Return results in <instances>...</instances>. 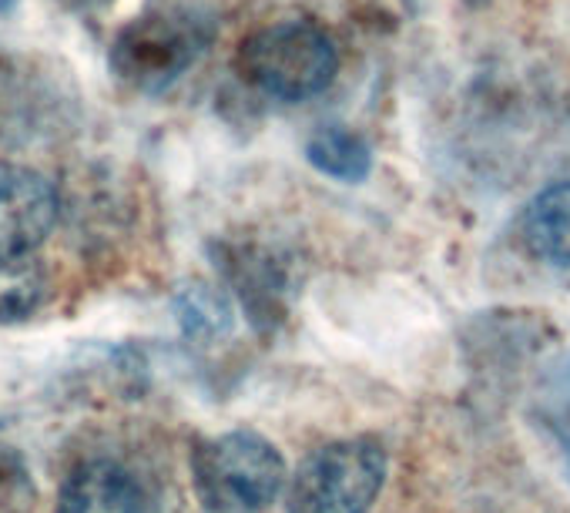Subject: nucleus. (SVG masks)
Returning <instances> with one entry per match:
<instances>
[{"instance_id": "f257e3e1", "label": "nucleus", "mask_w": 570, "mask_h": 513, "mask_svg": "<svg viewBox=\"0 0 570 513\" xmlns=\"http://www.w3.org/2000/svg\"><path fill=\"white\" fill-rule=\"evenodd\" d=\"M289 480L282 453L255 430L208 436L191 450V483L208 513H262Z\"/></svg>"}, {"instance_id": "f03ea898", "label": "nucleus", "mask_w": 570, "mask_h": 513, "mask_svg": "<svg viewBox=\"0 0 570 513\" xmlns=\"http://www.w3.org/2000/svg\"><path fill=\"white\" fill-rule=\"evenodd\" d=\"M386 466V450L373 436L326 443L285 480V513H370Z\"/></svg>"}, {"instance_id": "7ed1b4c3", "label": "nucleus", "mask_w": 570, "mask_h": 513, "mask_svg": "<svg viewBox=\"0 0 570 513\" xmlns=\"http://www.w3.org/2000/svg\"><path fill=\"white\" fill-rule=\"evenodd\" d=\"M242 75L278 101H309L336 78L333 38L309 21H282L255 31L238 51Z\"/></svg>"}, {"instance_id": "20e7f679", "label": "nucleus", "mask_w": 570, "mask_h": 513, "mask_svg": "<svg viewBox=\"0 0 570 513\" xmlns=\"http://www.w3.org/2000/svg\"><path fill=\"white\" fill-rule=\"evenodd\" d=\"M202 45L205 34L188 14H148L118 34L111 68L131 88L158 95L188 71Z\"/></svg>"}, {"instance_id": "39448f33", "label": "nucleus", "mask_w": 570, "mask_h": 513, "mask_svg": "<svg viewBox=\"0 0 570 513\" xmlns=\"http://www.w3.org/2000/svg\"><path fill=\"white\" fill-rule=\"evenodd\" d=\"M55 221V185L35 168L0 161V255H35Z\"/></svg>"}, {"instance_id": "423d86ee", "label": "nucleus", "mask_w": 570, "mask_h": 513, "mask_svg": "<svg viewBox=\"0 0 570 513\" xmlns=\"http://www.w3.org/2000/svg\"><path fill=\"white\" fill-rule=\"evenodd\" d=\"M58 513H141V490L125 466L88 460L61 483Z\"/></svg>"}, {"instance_id": "0eeeda50", "label": "nucleus", "mask_w": 570, "mask_h": 513, "mask_svg": "<svg viewBox=\"0 0 570 513\" xmlns=\"http://www.w3.org/2000/svg\"><path fill=\"white\" fill-rule=\"evenodd\" d=\"M520 241L533 259L570 269V181H553L527 201Z\"/></svg>"}, {"instance_id": "6e6552de", "label": "nucleus", "mask_w": 570, "mask_h": 513, "mask_svg": "<svg viewBox=\"0 0 570 513\" xmlns=\"http://www.w3.org/2000/svg\"><path fill=\"white\" fill-rule=\"evenodd\" d=\"M306 158L316 171L340 178V181H363L373 168V151L366 138L343 125L320 128L306 141Z\"/></svg>"}, {"instance_id": "1a4fd4ad", "label": "nucleus", "mask_w": 570, "mask_h": 513, "mask_svg": "<svg viewBox=\"0 0 570 513\" xmlns=\"http://www.w3.org/2000/svg\"><path fill=\"white\" fill-rule=\"evenodd\" d=\"M48 276L35 255H0V323H18L41 309Z\"/></svg>"}, {"instance_id": "9d476101", "label": "nucleus", "mask_w": 570, "mask_h": 513, "mask_svg": "<svg viewBox=\"0 0 570 513\" xmlns=\"http://www.w3.org/2000/svg\"><path fill=\"white\" fill-rule=\"evenodd\" d=\"M181 323H185V329L188 333H208V336H215L218 329H228V309H225V303L215 296V293H208V289H191L188 296H185V306H181Z\"/></svg>"}, {"instance_id": "9b49d317", "label": "nucleus", "mask_w": 570, "mask_h": 513, "mask_svg": "<svg viewBox=\"0 0 570 513\" xmlns=\"http://www.w3.org/2000/svg\"><path fill=\"white\" fill-rule=\"evenodd\" d=\"M11 4H14V0H0V11H8Z\"/></svg>"}]
</instances>
